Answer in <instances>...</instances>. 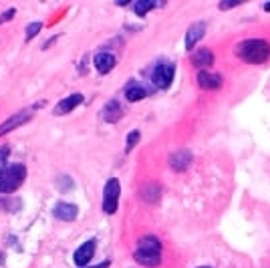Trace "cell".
<instances>
[{"mask_svg": "<svg viewBox=\"0 0 270 268\" xmlns=\"http://www.w3.org/2000/svg\"><path fill=\"white\" fill-rule=\"evenodd\" d=\"M32 115L29 113V111H25V113H16V115H12L8 121H4L2 125H0V137L2 135H6L8 131H12V129H16L18 125H23V123H27L29 119H30Z\"/></svg>", "mask_w": 270, "mask_h": 268, "instance_id": "13", "label": "cell"}, {"mask_svg": "<svg viewBox=\"0 0 270 268\" xmlns=\"http://www.w3.org/2000/svg\"><path fill=\"white\" fill-rule=\"evenodd\" d=\"M40 29H43V25H40V22H30V25L27 27V40L34 38V36L40 33Z\"/></svg>", "mask_w": 270, "mask_h": 268, "instance_id": "18", "label": "cell"}, {"mask_svg": "<svg viewBox=\"0 0 270 268\" xmlns=\"http://www.w3.org/2000/svg\"><path fill=\"white\" fill-rule=\"evenodd\" d=\"M53 214H55V218L63 220V222H71V220H75V218H77L79 210H77V206H75V204H69V202H59V204L53 208Z\"/></svg>", "mask_w": 270, "mask_h": 268, "instance_id": "11", "label": "cell"}, {"mask_svg": "<svg viewBox=\"0 0 270 268\" xmlns=\"http://www.w3.org/2000/svg\"><path fill=\"white\" fill-rule=\"evenodd\" d=\"M107 266H109V262H103L99 266H85V268H107Z\"/></svg>", "mask_w": 270, "mask_h": 268, "instance_id": "22", "label": "cell"}, {"mask_svg": "<svg viewBox=\"0 0 270 268\" xmlns=\"http://www.w3.org/2000/svg\"><path fill=\"white\" fill-rule=\"evenodd\" d=\"M4 155H8V147H4V149H0V160L4 158Z\"/></svg>", "mask_w": 270, "mask_h": 268, "instance_id": "23", "label": "cell"}, {"mask_svg": "<svg viewBox=\"0 0 270 268\" xmlns=\"http://www.w3.org/2000/svg\"><path fill=\"white\" fill-rule=\"evenodd\" d=\"M119 194H121V186L117 177H111V180L103 188V212L105 214H115L117 204H119Z\"/></svg>", "mask_w": 270, "mask_h": 268, "instance_id": "4", "label": "cell"}, {"mask_svg": "<svg viewBox=\"0 0 270 268\" xmlns=\"http://www.w3.org/2000/svg\"><path fill=\"white\" fill-rule=\"evenodd\" d=\"M93 256H95V240H87L85 244H81V246L75 250L73 260H75L77 266H83V268H85V266L91 262Z\"/></svg>", "mask_w": 270, "mask_h": 268, "instance_id": "6", "label": "cell"}, {"mask_svg": "<svg viewBox=\"0 0 270 268\" xmlns=\"http://www.w3.org/2000/svg\"><path fill=\"white\" fill-rule=\"evenodd\" d=\"M200 268H210V266H200Z\"/></svg>", "mask_w": 270, "mask_h": 268, "instance_id": "25", "label": "cell"}, {"mask_svg": "<svg viewBox=\"0 0 270 268\" xmlns=\"http://www.w3.org/2000/svg\"><path fill=\"white\" fill-rule=\"evenodd\" d=\"M192 164V153L188 149H180L176 151L172 158H170V166L174 171H183V169H188Z\"/></svg>", "mask_w": 270, "mask_h": 268, "instance_id": "10", "label": "cell"}, {"mask_svg": "<svg viewBox=\"0 0 270 268\" xmlns=\"http://www.w3.org/2000/svg\"><path fill=\"white\" fill-rule=\"evenodd\" d=\"M236 4H238V2H222V4H220V8H222V10H226V8H232V6H236Z\"/></svg>", "mask_w": 270, "mask_h": 268, "instance_id": "21", "label": "cell"}, {"mask_svg": "<svg viewBox=\"0 0 270 268\" xmlns=\"http://www.w3.org/2000/svg\"><path fill=\"white\" fill-rule=\"evenodd\" d=\"M236 55L250 65H262L268 61L270 57V44L262 38H246L242 42H238L236 47Z\"/></svg>", "mask_w": 270, "mask_h": 268, "instance_id": "1", "label": "cell"}, {"mask_svg": "<svg viewBox=\"0 0 270 268\" xmlns=\"http://www.w3.org/2000/svg\"><path fill=\"white\" fill-rule=\"evenodd\" d=\"M25 175H27V168L20 166V164L2 168L0 169V192L10 194V192L18 190L25 182Z\"/></svg>", "mask_w": 270, "mask_h": 268, "instance_id": "3", "label": "cell"}, {"mask_svg": "<svg viewBox=\"0 0 270 268\" xmlns=\"http://www.w3.org/2000/svg\"><path fill=\"white\" fill-rule=\"evenodd\" d=\"M135 262L145 268H155L161 264V242L155 236H143L133 254Z\"/></svg>", "mask_w": 270, "mask_h": 268, "instance_id": "2", "label": "cell"}, {"mask_svg": "<svg viewBox=\"0 0 270 268\" xmlns=\"http://www.w3.org/2000/svg\"><path fill=\"white\" fill-rule=\"evenodd\" d=\"M101 117H103V121H107V123L119 121V117H121V105H119V101H117V99H111L105 107H103Z\"/></svg>", "mask_w": 270, "mask_h": 268, "instance_id": "15", "label": "cell"}, {"mask_svg": "<svg viewBox=\"0 0 270 268\" xmlns=\"http://www.w3.org/2000/svg\"><path fill=\"white\" fill-rule=\"evenodd\" d=\"M14 12H16L14 8H10V10H6V12H2V14H0V22H4V20H10Z\"/></svg>", "mask_w": 270, "mask_h": 268, "instance_id": "20", "label": "cell"}, {"mask_svg": "<svg viewBox=\"0 0 270 268\" xmlns=\"http://www.w3.org/2000/svg\"><path fill=\"white\" fill-rule=\"evenodd\" d=\"M139 141V131H131L129 135H127V143H125V151L129 153L133 147H135V143Z\"/></svg>", "mask_w": 270, "mask_h": 268, "instance_id": "19", "label": "cell"}, {"mask_svg": "<svg viewBox=\"0 0 270 268\" xmlns=\"http://www.w3.org/2000/svg\"><path fill=\"white\" fill-rule=\"evenodd\" d=\"M198 85L202 89H208V91H212V89H220L222 87V77L220 75H214V73H206V71H200L198 77H196Z\"/></svg>", "mask_w": 270, "mask_h": 268, "instance_id": "12", "label": "cell"}, {"mask_svg": "<svg viewBox=\"0 0 270 268\" xmlns=\"http://www.w3.org/2000/svg\"><path fill=\"white\" fill-rule=\"evenodd\" d=\"M125 97H127V101H141V99H145L148 97V91L143 89V85H139V83H129L127 85V89H125Z\"/></svg>", "mask_w": 270, "mask_h": 268, "instance_id": "16", "label": "cell"}, {"mask_svg": "<svg viewBox=\"0 0 270 268\" xmlns=\"http://www.w3.org/2000/svg\"><path fill=\"white\" fill-rule=\"evenodd\" d=\"M83 103V95L81 93H73L71 97H65L63 101H59L55 107V115H67L75 107H79Z\"/></svg>", "mask_w": 270, "mask_h": 268, "instance_id": "9", "label": "cell"}, {"mask_svg": "<svg viewBox=\"0 0 270 268\" xmlns=\"http://www.w3.org/2000/svg\"><path fill=\"white\" fill-rule=\"evenodd\" d=\"M93 65H95V69L101 75H107V73H111L115 69L117 61H115V57L111 53H97L95 59H93Z\"/></svg>", "mask_w": 270, "mask_h": 268, "instance_id": "7", "label": "cell"}, {"mask_svg": "<svg viewBox=\"0 0 270 268\" xmlns=\"http://www.w3.org/2000/svg\"><path fill=\"white\" fill-rule=\"evenodd\" d=\"M174 75H176V67L174 63H159L153 67V73H151V81L157 89H168L174 81Z\"/></svg>", "mask_w": 270, "mask_h": 268, "instance_id": "5", "label": "cell"}, {"mask_svg": "<svg viewBox=\"0 0 270 268\" xmlns=\"http://www.w3.org/2000/svg\"><path fill=\"white\" fill-rule=\"evenodd\" d=\"M264 10H268V12H270V2H268V4H264Z\"/></svg>", "mask_w": 270, "mask_h": 268, "instance_id": "24", "label": "cell"}, {"mask_svg": "<svg viewBox=\"0 0 270 268\" xmlns=\"http://www.w3.org/2000/svg\"><path fill=\"white\" fill-rule=\"evenodd\" d=\"M151 8H155V2H151V0H143V2H135L133 4V10H135L137 16H145L148 10H151Z\"/></svg>", "mask_w": 270, "mask_h": 268, "instance_id": "17", "label": "cell"}, {"mask_svg": "<svg viewBox=\"0 0 270 268\" xmlns=\"http://www.w3.org/2000/svg\"><path fill=\"white\" fill-rule=\"evenodd\" d=\"M214 63V53L210 49H198L196 53H192V65L198 69H206V67H212Z\"/></svg>", "mask_w": 270, "mask_h": 268, "instance_id": "14", "label": "cell"}, {"mask_svg": "<svg viewBox=\"0 0 270 268\" xmlns=\"http://www.w3.org/2000/svg\"><path fill=\"white\" fill-rule=\"evenodd\" d=\"M204 34H206V22H194L188 29V33H185V49L192 51Z\"/></svg>", "mask_w": 270, "mask_h": 268, "instance_id": "8", "label": "cell"}]
</instances>
